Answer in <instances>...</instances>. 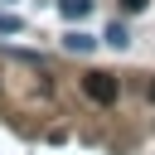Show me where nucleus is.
<instances>
[{
    "mask_svg": "<svg viewBox=\"0 0 155 155\" xmlns=\"http://www.w3.org/2000/svg\"><path fill=\"white\" fill-rule=\"evenodd\" d=\"M82 92H87L92 102H116L121 82H116L111 73H87V78H82Z\"/></svg>",
    "mask_w": 155,
    "mask_h": 155,
    "instance_id": "1",
    "label": "nucleus"
},
{
    "mask_svg": "<svg viewBox=\"0 0 155 155\" xmlns=\"http://www.w3.org/2000/svg\"><path fill=\"white\" fill-rule=\"evenodd\" d=\"M63 48H68V53H92V48H97V39H92V34H82V29H68V34H63Z\"/></svg>",
    "mask_w": 155,
    "mask_h": 155,
    "instance_id": "2",
    "label": "nucleus"
},
{
    "mask_svg": "<svg viewBox=\"0 0 155 155\" xmlns=\"http://www.w3.org/2000/svg\"><path fill=\"white\" fill-rule=\"evenodd\" d=\"M58 15L78 24V19H87V15H92V0H58Z\"/></svg>",
    "mask_w": 155,
    "mask_h": 155,
    "instance_id": "3",
    "label": "nucleus"
},
{
    "mask_svg": "<svg viewBox=\"0 0 155 155\" xmlns=\"http://www.w3.org/2000/svg\"><path fill=\"white\" fill-rule=\"evenodd\" d=\"M102 44H111V48H126V44H131L126 24H121V19H111V24H107V34H102Z\"/></svg>",
    "mask_w": 155,
    "mask_h": 155,
    "instance_id": "4",
    "label": "nucleus"
},
{
    "mask_svg": "<svg viewBox=\"0 0 155 155\" xmlns=\"http://www.w3.org/2000/svg\"><path fill=\"white\" fill-rule=\"evenodd\" d=\"M19 29H24V19L15 10H0V34H19Z\"/></svg>",
    "mask_w": 155,
    "mask_h": 155,
    "instance_id": "5",
    "label": "nucleus"
},
{
    "mask_svg": "<svg viewBox=\"0 0 155 155\" xmlns=\"http://www.w3.org/2000/svg\"><path fill=\"white\" fill-rule=\"evenodd\" d=\"M121 10H126V15H136V10H145V0H121Z\"/></svg>",
    "mask_w": 155,
    "mask_h": 155,
    "instance_id": "6",
    "label": "nucleus"
},
{
    "mask_svg": "<svg viewBox=\"0 0 155 155\" xmlns=\"http://www.w3.org/2000/svg\"><path fill=\"white\" fill-rule=\"evenodd\" d=\"M145 97H150V102H155V82H150V87H145Z\"/></svg>",
    "mask_w": 155,
    "mask_h": 155,
    "instance_id": "7",
    "label": "nucleus"
}]
</instances>
